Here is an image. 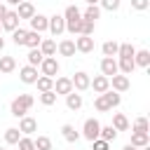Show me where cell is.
<instances>
[{"label": "cell", "instance_id": "f6af8a7d", "mask_svg": "<svg viewBox=\"0 0 150 150\" xmlns=\"http://www.w3.org/2000/svg\"><path fill=\"white\" fill-rule=\"evenodd\" d=\"M2 2H5L7 7H16V5H21L23 0H2Z\"/></svg>", "mask_w": 150, "mask_h": 150}, {"label": "cell", "instance_id": "f5cc1de1", "mask_svg": "<svg viewBox=\"0 0 150 150\" xmlns=\"http://www.w3.org/2000/svg\"><path fill=\"white\" fill-rule=\"evenodd\" d=\"M0 77H2V73H0Z\"/></svg>", "mask_w": 150, "mask_h": 150}, {"label": "cell", "instance_id": "7a4b0ae2", "mask_svg": "<svg viewBox=\"0 0 150 150\" xmlns=\"http://www.w3.org/2000/svg\"><path fill=\"white\" fill-rule=\"evenodd\" d=\"M33 103H35L33 94H19V96H14L12 103H9V112H12V117H16V120L26 117L28 110L33 108Z\"/></svg>", "mask_w": 150, "mask_h": 150}, {"label": "cell", "instance_id": "7dc6e473", "mask_svg": "<svg viewBox=\"0 0 150 150\" xmlns=\"http://www.w3.org/2000/svg\"><path fill=\"white\" fill-rule=\"evenodd\" d=\"M122 150H141V148H134V145H131V143H127V145H124V148H122Z\"/></svg>", "mask_w": 150, "mask_h": 150}, {"label": "cell", "instance_id": "e575fe53", "mask_svg": "<svg viewBox=\"0 0 150 150\" xmlns=\"http://www.w3.org/2000/svg\"><path fill=\"white\" fill-rule=\"evenodd\" d=\"M33 145H35V150H54L49 136H38V138H33Z\"/></svg>", "mask_w": 150, "mask_h": 150}, {"label": "cell", "instance_id": "681fc988", "mask_svg": "<svg viewBox=\"0 0 150 150\" xmlns=\"http://www.w3.org/2000/svg\"><path fill=\"white\" fill-rule=\"evenodd\" d=\"M2 49H5V38L0 35V52H2Z\"/></svg>", "mask_w": 150, "mask_h": 150}, {"label": "cell", "instance_id": "7402d4cb", "mask_svg": "<svg viewBox=\"0 0 150 150\" xmlns=\"http://www.w3.org/2000/svg\"><path fill=\"white\" fill-rule=\"evenodd\" d=\"M134 148H145V145H150V134H145V131H131V141H129Z\"/></svg>", "mask_w": 150, "mask_h": 150}, {"label": "cell", "instance_id": "2e32d148", "mask_svg": "<svg viewBox=\"0 0 150 150\" xmlns=\"http://www.w3.org/2000/svg\"><path fill=\"white\" fill-rule=\"evenodd\" d=\"M0 26H2V30H16L19 28V16H16V12L14 9H7V14L2 16V21H0Z\"/></svg>", "mask_w": 150, "mask_h": 150}, {"label": "cell", "instance_id": "f546056e", "mask_svg": "<svg viewBox=\"0 0 150 150\" xmlns=\"http://www.w3.org/2000/svg\"><path fill=\"white\" fill-rule=\"evenodd\" d=\"M117 49H120V42H115V40H105L103 45H101V52H103V56H117Z\"/></svg>", "mask_w": 150, "mask_h": 150}, {"label": "cell", "instance_id": "7bdbcfd3", "mask_svg": "<svg viewBox=\"0 0 150 150\" xmlns=\"http://www.w3.org/2000/svg\"><path fill=\"white\" fill-rule=\"evenodd\" d=\"M91 150H110V143L103 138H96V141H91Z\"/></svg>", "mask_w": 150, "mask_h": 150}, {"label": "cell", "instance_id": "f1b7e54d", "mask_svg": "<svg viewBox=\"0 0 150 150\" xmlns=\"http://www.w3.org/2000/svg\"><path fill=\"white\" fill-rule=\"evenodd\" d=\"M136 54V47L131 42H120V49H117V59H134Z\"/></svg>", "mask_w": 150, "mask_h": 150}, {"label": "cell", "instance_id": "d590c367", "mask_svg": "<svg viewBox=\"0 0 150 150\" xmlns=\"http://www.w3.org/2000/svg\"><path fill=\"white\" fill-rule=\"evenodd\" d=\"M26 33H28V30L19 26L16 30H12V42H14L16 47H23V42H26Z\"/></svg>", "mask_w": 150, "mask_h": 150}, {"label": "cell", "instance_id": "5bb4252c", "mask_svg": "<svg viewBox=\"0 0 150 150\" xmlns=\"http://www.w3.org/2000/svg\"><path fill=\"white\" fill-rule=\"evenodd\" d=\"M89 89H94V94H96V96H98V94H105V91L110 89V80H108L105 75H96V77H91Z\"/></svg>", "mask_w": 150, "mask_h": 150}, {"label": "cell", "instance_id": "ba28073f", "mask_svg": "<svg viewBox=\"0 0 150 150\" xmlns=\"http://www.w3.org/2000/svg\"><path fill=\"white\" fill-rule=\"evenodd\" d=\"M94 38L91 35H77L75 38V52H80V54H91L94 52Z\"/></svg>", "mask_w": 150, "mask_h": 150}, {"label": "cell", "instance_id": "603a6c76", "mask_svg": "<svg viewBox=\"0 0 150 150\" xmlns=\"http://www.w3.org/2000/svg\"><path fill=\"white\" fill-rule=\"evenodd\" d=\"M103 96V101H105V105H108V110H112V108H117L120 103H122V94H117V91H112V89H108L105 94H101Z\"/></svg>", "mask_w": 150, "mask_h": 150}, {"label": "cell", "instance_id": "4316f807", "mask_svg": "<svg viewBox=\"0 0 150 150\" xmlns=\"http://www.w3.org/2000/svg\"><path fill=\"white\" fill-rule=\"evenodd\" d=\"M117 70L122 73V75H131L134 70H136V63H134V59H117Z\"/></svg>", "mask_w": 150, "mask_h": 150}, {"label": "cell", "instance_id": "7c38bea8", "mask_svg": "<svg viewBox=\"0 0 150 150\" xmlns=\"http://www.w3.org/2000/svg\"><path fill=\"white\" fill-rule=\"evenodd\" d=\"M120 70H117V59H112V56H103L101 59V75H105L108 80L112 77V75H117Z\"/></svg>", "mask_w": 150, "mask_h": 150}, {"label": "cell", "instance_id": "9c48e42d", "mask_svg": "<svg viewBox=\"0 0 150 150\" xmlns=\"http://www.w3.org/2000/svg\"><path fill=\"white\" fill-rule=\"evenodd\" d=\"M129 87H131V82H129V77H127V75L117 73V75H112V77H110V89H112V91L124 94V91H129Z\"/></svg>", "mask_w": 150, "mask_h": 150}, {"label": "cell", "instance_id": "ac0fdd59", "mask_svg": "<svg viewBox=\"0 0 150 150\" xmlns=\"http://www.w3.org/2000/svg\"><path fill=\"white\" fill-rule=\"evenodd\" d=\"M56 52H59V56H75V40L63 38V40L56 45Z\"/></svg>", "mask_w": 150, "mask_h": 150}, {"label": "cell", "instance_id": "6da1fadb", "mask_svg": "<svg viewBox=\"0 0 150 150\" xmlns=\"http://www.w3.org/2000/svg\"><path fill=\"white\" fill-rule=\"evenodd\" d=\"M61 16H63V21H66V33L80 35V30H82V12H80L75 5H68Z\"/></svg>", "mask_w": 150, "mask_h": 150}, {"label": "cell", "instance_id": "bcb514c9", "mask_svg": "<svg viewBox=\"0 0 150 150\" xmlns=\"http://www.w3.org/2000/svg\"><path fill=\"white\" fill-rule=\"evenodd\" d=\"M7 9H9V7H7V5H5V2H0V21H2V16H5V14H7Z\"/></svg>", "mask_w": 150, "mask_h": 150}, {"label": "cell", "instance_id": "ffe728a7", "mask_svg": "<svg viewBox=\"0 0 150 150\" xmlns=\"http://www.w3.org/2000/svg\"><path fill=\"white\" fill-rule=\"evenodd\" d=\"M14 70H16V59L9 56V54H2V56H0V73H2V75H9V73H14Z\"/></svg>", "mask_w": 150, "mask_h": 150}, {"label": "cell", "instance_id": "8fae6325", "mask_svg": "<svg viewBox=\"0 0 150 150\" xmlns=\"http://www.w3.org/2000/svg\"><path fill=\"white\" fill-rule=\"evenodd\" d=\"M14 12H16L19 21H21V19H28V21H30V19L38 14V9H35V5H33L30 0H23L21 5H16V9H14Z\"/></svg>", "mask_w": 150, "mask_h": 150}, {"label": "cell", "instance_id": "60d3db41", "mask_svg": "<svg viewBox=\"0 0 150 150\" xmlns=\"http://www.w3.org/2000/svg\"><path fill=\"white\" fill-rule=\"evenodd\" d=\"M150 7V0H131V9H136V12H145Z\"/></svg>", "mask_w": 150, "mask_h": 150}, {"label": "cell", "instance_id": "4dcf8cb0", "mask_svg": "<svg viewBox=\"0 0 150 150\" xmlns=\"http://www.w3.org/2000/svg\"><path fill=\"white\" fill-rule=\"evenodd\" d=\"M35 87H38V91H40V94H42V91H54V80H52V77L40 75V77L35 80Z\"/></svg>", "mask_w": 150, "mask_h": 150}, {"label": "cell", "instance_id": "f35d334b", "mask_svg": "<svg viewBox=\"0 0 150 150\" xmlns=\"http://www.w3.org/2000/svg\"><path fill=\"white\" fill-rule=\"evenodd\" d=\"M131 131H145V134H150L148 120H145V117H136V120H134V127H131Z\"/></svg>", "mask_w": 150, "mask_h": 150}, {"label": "cell", "instance_id": "5b68a950", "mask_svg": "<svg viewBox=\"0 0 150 150\" xmlns=\"http://www.w3.org/2000/svg\"><path fill=\"white\" fill-rule=\"evenodd\" d=\"M70 82H73V89H75L77 94H82V91H87V89H89L91 75H89V73H84V70H77V73L70 77Z\"/></svg>", "mask_w": 150, "mask_h": 150}, {"label": "cell", "instance_id": "e0dca14e", "mask_svg": "<svg viewBox=\"0 0 150 150\" xmlns=\"http://www.w3.org/2000/svg\"><path fill=\"white\" fill-rule=\"evenodd\" d=\"M28 23H30V30H35V33H40V35H42V33L47 30V26H49V16H45V14H40V12H38Z\"/></svg>", "mask_w": 150, "mask_h": 150}, {"label": "cell", "instance_id": "9a60e30c", "mask_svg": "<svg viewBox=\"0 0 150 150\" xmlns=\"http://www.w3.org/2000/svg\"><path fill=\"white\" fill-rule=\"evenodd\" d=\"M110 127L120 134V131H129L131 129V122H129V117L124 112H112V124Z\"/></svg>", "mask_w": 150, "mask_h": 150}, {"label": "cell", "instance_id": "816d5d0a", "mask_svg": "<svg viewBox=\"0 0 150 150\" xmlns=\"http://www.w3.org/2000/svg\"><path fill=\"white\" fill-rule=\"evenodd\" d=\"M0 150H7V148H0Z\"/></svg>", "mask_w": 150, "mask_h": 150}, {"label": "cell", "instance_id": "4fadbf2b", "mask_svg": "<svg viewBox=\"0 0 150 150\" xmlns=\"http://www.w3.org/2000/svg\"><path fill=\"white\" fill-rule=\"evenodd\" d=\"M40 77V73H38V68H33V66H23V68H19V80L23 82V84H35V80Z\"/></svg>", "mask_w": 150, "mask_h": 150}, {"label": "cell", "instance_id": "d6a6232c", "mask_svg": "<svg viewBox=\"0 0 150 150\" xmlns=\"http://www.w3.org/2000/svg\"><path fill=\"white\" fill-rule=\"evenodd\" d=\"M42 52L40 49H28V56H26V61H28V66H33V68H38L40 63H42Z\"/></svg>", "mask_w": 150, "mask_h": 150}, {"label": "cell", "instance_id": "74e56055", "mask_svg": "<svg viewBox=\"0 0 150 150\" xmlns=\"http://www.w3.org/2000/svg\"><path fill=\"white\" fill-rule=\"evenodd\" d=\"M38 98H40L42 105H54L56 103V94L54 91H42V94H38Z\"/></svg>", "mask_w": 150, "mask_h": 150}, {"label": "cell", "instance_id": "ab89813d", "mask_svg": "<svg viewBox=\"0 0 150 150\" xmlns=\"http://www.w3.org/2000/svg\"><path fill=\"white\" fill-rule=\"evenodd\" d=\"M16 148H19V150H35V145H33V138H30V136H21V138H19V143H16Z\"/></svg>", "mask_w": 150, "mask_h": 150}, {"label": "cell", "instance_id": "1f68e13d", "mask_svg": "<svg viewBox=\"0 0 150 150\" xmlns=\"http://www.w3.org/2000/svg\"><path fill=\"white\" fill-rule=\"evenodd\" d=\"M19 138H21V131H19L16 127L5 129V143H7V145H16V143H19Z\"/></svg>", "mask_w": 150, "mask_h": 150}, {"label": "cell", "instance_id": "484cf974", "mask_svg": "<svg viewBox=\"0 0 150 150\" xmlns=\"http://www.w3.org/2000/svg\"><path fill=\"white\" fill-rule=\"evenodd\" d=\"M134 63H136L138 68H148V66H150V52H148V49H136Z\"/></svg>", "mask_w": 150, "mask_h": 150}, {"label": "cell", "instance_id": "52a82bcc", "mask_svg": "<svg viewBox=\"0 0 150 150\" xmlns=\"http://www.w3.org/2000/svg\"><path fill=\"white\" fill-rule=\"evenodd\" d=\"M47 30H49L54 38L63 35V33H66V21H63V16H61V14H52V16H49V26H47Z\"/></svg>", "mask_w": 150, "mask_h": 150}, {"label": "cell", "instance_id": "277c9868", "mask_svg": "<svg viewBox=\"0 0 150 150\" xmlns=\"http://www.w3.org/2000/svg\"><path fill=\"white\" fill-rule=\"evenodd\" d=\"M98 131H101V122H98L96 117H87V120H84V124H82L80 136H82V138H87V141L91 143V141H96V138H98Z\"/></svg>", "mask_w": 150, "mask_h": 150}, {"label": "cell", "instance_id": "30bf717a", "mask_svg": "<svg viewBox=\"0 0 150 150\" xmlns=\"http://www.w3.org/2000/svg\"><path fill=\"white\" fill-rule=\"evenodd\" d=\"M16 129L21 131V136H33V134L38 131V120L30 117V115H26V117L19 120V127H16Z\"/></svg>", "mask_w": 150, "mask_h": 150}, {"label": "cell", "instance_id": "8992f818", "mask_svg": "<svg viewBox=\"0 0 150 150\" xmlns=\"http://www.w3.org/2000/svg\"><path fill=\"white\" fill-rule=\"evenodd\" d=\"M70 91H75L70 77H66V75H56V77H54V94H56V96H68Z\"/></svg>", "mask_w": 150, "mask_h": 150}, {"label": "cell", "instance_id": "d4e9b609", "mask_svg": "<svg viewBox=\"0 0 150 150\" xmlns=\"http://www.w3.org/2000/svg\"><path fill=\"white\" fill-rule=\"evenodd\" d=\"M98 16H101V7H98V5H89V7H84V12H82V21H89V23H96Z\"/></svg>", "mask_w": 150, "mask_h": 150}, {"label": "cell", "instance_id": "836d02e7", "mask_svg": "<svg viewBox=\"0 0 150 150\" xmlns=\"http://www.w3.org/2000/svg\"><path fill=\"white\" fill-rule=\"evenodd\" d=\"M98 138H103V141H108V143H112L115 138H117V131L110 127V124H101V131H98Z\"/></svg>", "mask_w": 150, "mask_h": 150}, {"label": "cell", "instance_id": "cb8c5ba5", "mask_svg": "<svg viewBox=\"0 0 150 150\" xmlns=\"http://www.w3.org/2000/svg\"><path fill=\"white\" fill-rule=\"evenodd\" d=\"M61 136H63L68 143H77V141L82 138V136H80V131H77L73 124H63V127H61Z\"/></svg>", "mask_w": 150, "mask_h": 150}, {"label": "cell", "instance_id": "8d00e7d4", "mask_svg": "<svg viewBox=\"0 0 150 150\" xmlns=\"http://www.w3.org/2000/svg\"><path fill=\"white\" fill-rule=\"evenodd\" d=\"M98 7L105 9V12H117V9L122 7V0H101Z\"/></svg>", "mask_w": 150, "mask_h": 150}, {"label": "cell", "instance_id": "b9f144b4", "mask_svg": "<svg viewBox=\"0 0 150 150\" xmlns=\"http://www.w3.org/2000/svg\"><path fill=\"white\" fill-rule=\"evenodd\" d=\"M94 108H96V110H98V112H110V110H108V105H105V101H103V96H101V94H98V96H96V98H94Z\"/></svg>", "mask_w": 150, "mask_h": 150}, {"label": "cell", "instance_id": "83f0119b", "mask_svg": "<svg viewBox=\"0 0 150 150\" xmlns=\"http://www.w3.org/2000/svg\"><path fill=\"white\" fill-rule=\"evenodd\" d=\"M40 42H42V35L35 33V30H28V33H26V42H23V47H28V49H38Z\"/></svg>", "mask_w": 150, "mask_h": 150}, {"label": "cell", "instance_id": "ee69618b", "mask_svg": "<svg viewBox=\"0 0 150 150\" xmlns=\"http://www.w3.org/2000/svg\"><path fill=\"white\" fill-rule=\"evenodd\" d=\"M94 28H96V23L82 21V30H80V35H94Z\"/></svg>", "mask_w": 150, "mask_h": 150}, {"label": "cell", "instance_id": "f907efd6", "mask_svg": "<svg viewBox=\"0 0 150 150\" xmlns=\"http://www.w3.org/2000/svg\"><path fill=\"white\" fill-rule=\"evenodd\" d=\"M0 33H2V26H0Z\"/></svg>", "mask_w": 150, "mask_h": 150}, {"label": "cell", "instance_id": "c3c4849f", "mask_svg": "<svg viewBox=\"0 0 150 150\" xmlns=\"http://www.w3.org/2000/svg\"><path fill=\"white\" fill-rule=\"evenodd\" d=\"M84 2H87V7H89V5H98L101 0H84Z\"/></svg>", "mask_w": 150, "mask_h": 150}, {"label": "cell", "instance_id": "d6986e66", "mask_svg": "<svg viewBox=\"0 0 150 150\" xmlns=\"http://www.w3.org/2000/svg\"><path fill=\"white\" fill-rule=\"evenodd\" d=\"M82 105H84V98H82V94H77V91H70V94L66 96V108H68V110H73V112H75V110H80Z\"/></svg>", "mask_w": 150, "mask_h": 150}, {"label": "cell", "instance_id": "44dd1931", "mask_svg": "<svg viewBox=\"0 0 150 150\" xmlns=\"http://www.w3.org/2000/svg\"><path fill=\"white\" fill-rule=\"evenodd\" d=\"M38 49L42 52V56H56V40L54 38H42Z\"/></svg>", "mask_w": 150, "mask_h": 150}, {"label": "cell", "instance_id": "3957f363", "mask_svg": "<svg viewBox=\"0 0 150 150\" xmlns=\"http://www.w3.org/2000/svg\"><path fill=\"white\" fill-rule=\"evenodd\" d=\"M40 68V75H45V77H56L59 75V70H61V63H59V59L56 56H45L42 59V63L38 66Z\"/></svg>", "mask_w": 150, "mask_h": 150}]
</instances>
